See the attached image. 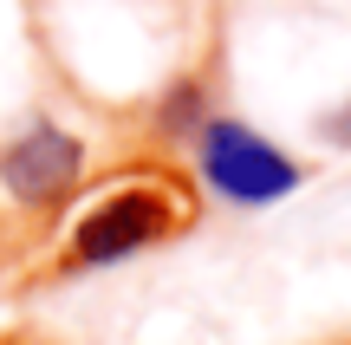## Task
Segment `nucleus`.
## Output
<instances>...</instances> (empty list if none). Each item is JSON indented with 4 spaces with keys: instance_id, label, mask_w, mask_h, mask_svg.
Masks as SVG:
<instances>
[{
    "instance_id": "nucleus-1",
    "label": "nucleus",
    "mask_w": 351,
    "mask_h": 345,
    "mask_svg": "<svg viewBox=\"0 0 351 345\" xmlns=\"http://www.w3.org/2000/svg\"><path fill=\"white\" fill-rule=\"evenodd\" d=\"M182 228H195V195L176 176H130L111 182L104 195H91L72 222H65V241L52 274L78 281V274H104L124 267L137 254H156L163 241H176Z\"/></svg>"
},
{
    "instance_id": "nucleus-3",
    "label": "nucleus",
    "mask_w": 351,
    "mask_h": 345,
    "mask_svg": "<svg viewBox=\"0 0 351 345\" xmlns=\"http://www.w3.org/2000/svg\"><path fill=\"white\" fill-rule=\"evenodd\" d=\"M91 150L59 117H26L0 137V195L20 215H65L85 189Z\"/></svg>"
},
{
    "instance_id": "nucleus-5",
    "label": "nucleus",
    "mask_w": 351,
    "mask_h": 345,
    "mask_svg": "<svg viewBox=\"0 0 351 345\" xmlns=\"http://www.w3.org/2000/svg\"><path fill=\"white\" fill-rule=\"evenodd\" d=\"M313 137L326 143V150H351V98H345V104H332V111H319V117H313Z\"/></svg>"
},
{
    "instance_id": "nucleus-4",
    "label": "nucleus",
    "mask_w": 351,
    "mask_h": 345,
    "mask_svg": "<svg viewBox=\"0 0 351 345\" xmlns=\"http://www.w3.org/2000/svg\"><path fill=\"white\" fill-rule=\"evenodd\" d=\"M208 117L215 111H208V85H202V78H176V91L156 104V130H163V137H182V143L195 137Z\"/></svg>"
},
{
    "instance_id": "nucleus-2",
    "label": "nucleus",
    "mask_w": 351,
    "mask_h": 345,
    "mask_svg": "<svg viewBox=\"0 0 351 345\" xmlns=\"http://www.w3.org/2000/svg\"><path fill=\"white\" fill-rule=\"evenodd\" d=\"M189 163H195V182L228 209H280L313 176V169H306L300 156H287L267 130H254L247 117H228V111H215L208 124L189 137Z\"/></svg>"
}]
</instances>
